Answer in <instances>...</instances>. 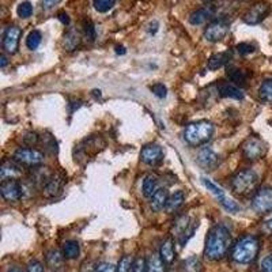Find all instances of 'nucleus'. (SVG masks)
<instances>
[{"label":"nucleus","instance_id":"a878e982","mask_svg":"<svg viewBox=\"0 0 272 272\" xmlns=\"http://www.w3.org/2000/svg\"><path fill=\"white\" fill-rule=\"evenodd\" d=\"M259 95L261 101L264 102H272V79H266L261 83L259 89Z\"/></svg>","mask_w":272,"mask_h":272},{"label":"nucleus","instance_id":"09e8293b","mask_svg":"<svg viewBox=\"0 0 272 272\" xmlns=\"http://www.w3.org/2000/svg\"><path fill=\"white\" fill-rule=\"evenodd\" d=\"M263 229H264V232L268 233V234H272V219L267 220L264 226H263Z\"/></svg>","mask_w":272,"mask_h":272},{"label":"nucleus","instance_id":"6e6552de","mask_svg":"<svg viewBox=\"0 0 272 272\" xmlns=\"http://www.w3.org/2000/svg\"><path fill=\"white\" fill-rule=\"evenodd\" d=\"M242 150L243 156L249 159V161H256V159H260L261 156L266 154V145L263 143V140H260L256 136H250L242 143Z\"/></svg>","mask_w":272,"mask_h":272},{"label":"nucleus","instance_id":"bb28decb","mask_svg":"<svg viewBox=\"0 0 272 272\" xmlns=\"http://www.w3.org/2000/svg\"><path fill=\"white\" fill-rule=\"evenodd\" d=\"M79 44V35L74 30H70L68 33L64 35V48L67 51H74Z\"/></svg>","mask_w":272,"mask_h":272},{"label":"nucleus","instance_id":"20e7f679","mask_svg":"<svg viewBox=\"0 0 272 272\" xmlns=\"http://www.w3.org/2000/svg\"><path fill=\"white\" fill-rule=\"evenodd\" d=\"M257 180L259 177L252 169H243L233 176L230 185L234 193H237L240 196H245L252 191H255Z\"/></svg>","mask_w":272,"mask_h":272},{"label":"nucleus","instance_id":"9d476101","mask_svg":"<svg viewBox=\"0 0 272 272\" xmlns=\"http://www.w3.org/2000/svg\"><path fill=\"white\" fill-rule=\"evenodd\" d=\"M140 159L142 162L149 166H156L163 161V150L161 146L151 143L146 145L140 151Z\"/></svg>","mask_w":272,"mask_h":272},{"label":"nucleus","instance_id":"ddd939ff","mask_svg":"<svg viewBox=\"0 0 272 272\" xmlns=\"http://www.w3.org/2000/svg\"><path fill=\"white\" fill-rule=\"evenodd\" d=\"M22 31L18 26H8L4 30V34H3V48L7 53L14 55L17 53L18 45H19V38H21Z\"/></svg>","mask_w":272,"mask_h":272},{"label":"nucleus","instance_id":"58836bf2","mask_svg":"<svg viewBox=\"0 0 272 272\" xmlns=\"http://www.w3.org/2000/svg\"><path fill=\"white\" fill-rule=\"evenodd\" d=\"M83 30H85V34L90 41H93L95 38V28L91 21H85L83 24Z\"/></svg>","mask_w":272,"mask_h":272},{"label":"nucleus","instance_id":"6ab92c4d","mask_svg":"<svg viewBox=\"0 0 272 272\" xmlns=\"http://www.w3.org/2000/svg\"><path fill=\"white\" fill-rule=\"evenodd\" d=\"M232 58V53L229 52H219L212 55L211 58L209 59V63H207V68L211 71L218 70L220 67H223L226 63H229V60Z\"/></svg>","mask_w":272,"mask_h":272},{"label":"nucleus","instance_id":"864d4df0","mask_svg":"<svg viewBox=\"0 0 272 272\" xmlns=\"http://www.w3.org/2000/svg\"><path fill=\"white\" fill-rule=\"evenodd\" d=\"M203 1H206V3H210V1H212V0H203Z\"/></svg>","mask_w":272,"mask_h":272},{"label":"nucleus","instance_id":"cd10ccee","mask_svg":"<svg viewBox=\"0 0 272 272\" xmlns=\"http://www.w3.org/2000/svg\"><path fill=\"white\" fill-rule=\"evenodd\" d=\"M182 271L184 272H202V264L200 260L196 256H191L188 257L184 264H182Z\"/></svg>","mask_w":272,"mask_h":272},{"label":"nucleus","instance_id":"c03bdc74","mask_svg":"<svg viewBox=\"0 0 272 272\" xmlns=\"http://www.w3.org/2000/svg\"><path fill=\"white\" fill-rule=\"evenodd\" d=\"M28 272H44V267L40 261L33 260L30 261L29 266H28Z\"/></svg>","mask_w":272,"mask_h":272},{"label":"nucleus","instance_id":"e433bc0d","mask_svg":"<svg viewBox=\"0 0 272 272\" xmlns=\"http://www.w3.org/2000/svg\"><path fill=\"white\" fill-rule=\"evenodd\" d=\"M152 94L158 97V98H165L166 97V93H168V90H166V86L163 85V83H155V85H152L150 87Z\"/></svg>","mask_w":272,"mask_h":272},{"label":"nucleus","instance_id":"37998d69","mask_svg":"<svg viewBox=\"0 0 272 272\" xmlns=\"http://www.w3.org/2000/svg\"><path fill=\"white\" fill-rule=\"evenodd\" d=\"M261 270L263 272H272V255L267 256L261 261Z\"/></svg>","mask_w":272,"mask_h":272},{"label":"nucleus","instance_id":"dca6fc26","mask_svg":"<svg viewBox=\"0 0 272 272\" xmlns=\"http://www.w3.org/2000/svg\"><path fill=\"white\" fill-rule=\"evenodd\" d=\"M218 93L220 97L223 98H233V99H242L243 98V91L233 83H227L223 82L218 86Z\"/></svg>","mask_w":272,"mask_h":272},{"label":"nucleus","instance_id":"79ce46f5","mask_svg":"<svg viewBox=\"0 0 272 272\" xmlns=\"http://www.w3.org/2000/svg\"><path fill=\"white\" fill-rule=\"evenodd\" d=\"M37 140H38V136H37V133L34 132H28L24 136V143L28 146H33L37 143Z\"/></svg>","mask_w":272,"mask_h":272},{"label":"nucleus","instance_id":"4c0bfd02","mask_svg":"<svg viewBox=\"0 0 272 272\" xmlns=\"http://www.w3.org/2000/svg\"><path fill=\"white\" fill-rule=\"evenodd\" d=\"M131 272H147V261L142 257H138L136 260H133Z\"/></svg>","mask_w":272,"mask_h":272},{"label":"nucleus","instance_id":"c85d7f7f","mask_svg":"<svg viewBox=\"0 0 272 272\" xmlns=\"http://www.w3.org/2000/svg\"><path fill=\"white\" fill-rule=\"evenodd\" d=\"M41 41H42V35L38 30H33L30 31L28 38H26V47L29 48L30 51H34L37 48L40 47Z\"/></svg>","mask_w":272,"mask_h":272},{"label":"nucleus","instance_id":"c756f323","mask_svg":"<svg viewBox=\"0 0 272 272\" xmlns=\"http://www.w3.org/2000/svg\"><path fill=\"white\" fill-rule=\"evenodd\" d=\"M63 257L59 250H51L47 253V263L51 268H59L63 263Z\"/></svg>","mask_w":272,"mask_h":272},{"label":"nucleus","instance_id":"de8ad7c7","mask_svg":"<svg viewBox=\"0 0 272 272\" xmlns=\"http://www.w3.org/2000/svg\"><path fill=\"white\" fill-rule=\"evenodd\" d=\"M158 26H159V25H158L156 21L151 22V24L149 25V33H150V34H155L156 31H158Z\"/></svg>","mask_w":272,"mask_h":272},{"label":"nucleus","instance_id":"b1692460","mask_svg":"<svg viewBox=\"0 0 272 272\" xmlns=\"http://www.w3.org/2000/svg\"><path fill=\"white\" fill-rule=\"evenodd\" d=\"M147 272H165V261L161 255L152 253L147 259Z\"/></svg>","mask_w":272,"mask_h":272},{"label":"nucleus","instance_id":"7ed1b4c3","mask_svg":"<svg viewBox=\"0 0 272 272\" xmlns=\"http://www.w3.org/2000/svg\"><path fill=\"white\" fill-rule=\"evenodd\" d=\"M212 135H214V125L212 122L207 120L191 122L184 129V140L193 147L206 145L212 138Z\"/></svg>","mask_w":272,"mask_h":272},{"label":"nucleus","instance_id":"5701e85b","mask_svg":"<svg viewBox=\"0 0 272 272\" xmlns=\"http://www.w3.org/2000/svg\"><path fill=\"white\" fill-rule=\"evenodd\" d=\"M184 202H185V195H184V192L182 191L174 192L172 196H169L168 204H166V210H168V212H174V211H177V210L184 204Z\"/></svg>","mask_w":272,"mask_h":272},{"label":"nucleus","instance_id":"39448f33","mask_svg":"<svg viewBox=\"0 0 272 272\" xmlns=\"http://www.w3.org/2000/svg\"><path fill=\"white\" fill-rule=\"evenodd\" d=\"M203 185L207 188V191H210L212 195L215 196V199L219 202V204L226 210V211H229V212H238L240 211V206H238L237 203L234 202L233 199L226 196L225 191L218 186L216 184H214L211 180L209 179H202Z\"/></svg>","mask_w":272,"mask_h":272},{"label":"nucleus","instance_id":"f704fd0d","mask_svg":"<svg viewBox=\"0 0 272 272\" xmlns=\"http://www.w3.org/2000/svg\"><path fill=\"white\" fill-rule=\"evenodd\" d=\"M17 12L19 18H29L31 14H33V6H31V3L30 1H22L17 8Z\"/></svg>","mask_w":272,"mask_h":272},{"label":"nucleus","instance_id":"f257e3e1","mask_svg":"<svg viewBox=\"0 0 272 272\" xmlns=\"http://www.w3.org/2000/svg\"><path fill=\"white\" fill-rule=\"evenodd\" d=\"M232 243V236L229 229L223 225H215L210 229L206 238L204 255L211 261L223 259Z\"/></svg>","mask_w":272,"mask_h":272},{"label":"nucleus","instance_id":"393cba45","mask_svg":"<svg viewBox=\"0 0 272 272\" xmlns=\"http://www.w3.org/2000/svg\"><path fill=\"white\" fill-rule=\"evenodd\" d=\"M81 253V248H79V243L76 241H65L63 245V256L68 260H74L78 259Z\"/></svg>","mask_w":272,"mask_h":272},{"label":"nucleus","instance_id":"c9c22d12","mask_svg":"<svg viewBox=\"0 0 272 272\" xmlns=\"http://www.w3.org/2000/svg\"><path fill=\"white\" fill-rule=\"evenodd\" d=\"M133 260L129 256H124L121 257V260L119 261V266H117V272H131L132 270Z\"/></svg>","mask_w":272,"mask_h":272},{"label":"nucleus","instance_id":"2f4dec72","mask_svg":"<svg viewBox=\"0 0 272 272\" xmlns=\"http://www.w3.org/2000/svg\"><path fill=\"white\" fill-rule=\"evenodd\" d=\"M116 4V0H93L94 8L98 12H108Z\"/></svg>","mask_w":272,"mask_h":272},{"label":"nucleus","instance_id":"ea45409f","mask_svg":"<svg viewBox=\"0 0 272 272\" xmlns=\"http://www.w3.org/2000/svg\"><path fill=\"white\" fill-rule=\"evenodd\" d=\"M237 51L240 55H249V53L255 52V47L252 45V44H249V42H241V44H238L237 45Z\"/></svg>","mask_w":272,"mask_h":272},{"label":"nucleus","instance_id":"a18cd8bd","mask_svg":"<svg viewBox=\"0 0 272 272\" xmlns=\"http://www.w3.org/2000/svg\"><path fill=\"white\" fill-rule=\"evenodd\" d=\"M61 0H41V7L42 10H52L53 7L58 6Z\"/></svg>","mask_w":272,"mask_h":272},{"label":"nucleus","instance_id":"a211bd4d","mask_svg":"<svg viewBox=\"0 0 272 272\" xmlns=\"http://www.w3.org/2000/svg\"><path fill=\"white\" fill-rule=\"evenodd\" d=\"M61 186H63V179L60 176H52L51 180L48 181L45 186L42 188L44 192V196L53 197L58 195L59 192L61 191Z\"/></svg>","mask_w":272,"mask_h":272},{"label":"nucleus","instance_id":"2eb2a0df","mask_svg":"<svg viewBox=\"0 0 272 272\" xmlns=\"http://www.w3.org/2000/svg\"><path fill=\"white\" fill-rule=\"evenodd\" d=\"M22 176V168L21 163L17 161H4L0 168V179L3 180H17Z\"/></svg>","mask_w":272,"mask_h":272},{"label":"nucleus","instance_id":"a19ab883","mask_svg":"<svg viewBox=\"0 0 272 272\" xmlns=\"http://www.w3.org/2000/svg\"><path fill=\"white\" fill-rule=\"evenodd\" d=\"M94 272H117V267L110 264V263H101L97 266Z\"/></svg>","mask_w":272,"mask_h":272},{"label":"nucleus","instance_id":"4be33fe9","mask_svg":"<svg viewBox=\"0 0 272 272\" xmlns=\"http://www.w3.org/2000/svg\"><path fill=\"white\" fill-rule=\"evenodd\" d=\"M159 255H161L162 260L166 264H170L174 260V248L172 238H168V240L163 241L162 245H161V249H159Z\"/></svg>","mask_w":272,"mask_h":272},{"label":"nucleus","instance_id":"1a4fd4ad","mask_svg":"<svg viewBox=\"0 0 272 272\" xmlns=\"http://www.w3.org/2000/svg\"><path fill=\"white\" fill-rule=\"evenodd\" d=\"M14 161H17L21 165H26V166H35V165H40L44 161V155L42 152L34 149H18L14 152Z\"/></svg>","mask_w":272,"mask_h":272},{"label":"nucleus","instance_id":"f3484780","mask_svg":"<svg viewBox=\"0 0 272 272\" xmlns=\"http://www.w3.org/2000/svg\"><path fill=\"white\" fill-rule=\"evenodd\" d=\"M169 200L168 189L165 188H159L158 191L150 197V206L154 211H162L163 209H166V204Z\"/></svg>","mask_w":272,"mask_h":272},{"label":"nucleus","instance_id":"3c124183","mask_svg":"<svg viewBox=\"0 0 272 272\" xmlns=\"http://www.w3.org/2000/svg\"><path fill=\"white\" fill-rule=\"evenodd\" d=\"M6 272H24L21 268H18V267H10Z\"/></svg>","mask_w":272,"mask_h":272},{"label":"nucleus","instance_id":"aec40b11","mask_svg":"<svg viewBox=\"0 0 272 272\" xmlns=\"http://www.w3.org/2000/svg\"><path fill=\"white\" fill-rule=\"evenodd\" d=\"M211 17H212V10L210 7H203V8H199L196 11L192 12L191 17H189V24L193 26H199V25L207 22Z\"/></svg>","mask_w":272,"mask_h":272},{"label":"nucleus","instance_id":"4468645a","mask_svg":"<svg viewBox=\"0 0 272 272\" xmlns=\"http://www.w3.org/2000/svg\"><path fill=\"white\" fill-rule=\"evenodd\" d=\"M0 193L7 202H17L22 197V186L17 180H4L0 185Z\"/></svg>","mask_w":272,"mask_h":272},{"label":"nucleus","instance_id":"72a5a7b5","mask_svg":"<svg viewBox=\"0 0 272 272\" xmlns=\"http://www.w3.org/2000/svg\"><path fill=\"white\" fill-rule=\"evenodd\" d=\"M189 225L191 223H189V218L188 216H181V218H179V219L176 220V223H174V233H176V236L180 237L188 229Z\"/></svg>","mask_w":272,"mask_h":272},{"label":"nucleus","instance_id":"603ef678","mask_svg":"<svg viewBox=\"0 0 272 272\" xmlns=\"http://www.w3.org/2000/svg\"><path fill=\"white\" fill-rule=\"evenodd\" d=\"M116 53H117V55H124V53H125V48H124V47H116Z\"/></svg>","mask_w":272,"mask_h":272},{"label":"nucleus","instance_id":"473e14b6","mask_svg":"<svg viewBox=\"0 0 272 272\" xmlns=\"http://www.w3.org/2000/svg\"><path fill=\"white\" fill-rule=\"evenodd\" d=\"M197 226H199V223H197V220L196 222H192L191 225L188 226V229H186L185 232L182 233L181 236L179 237V242L181 246H184L186 242H188V240L193 236V233H195V230L197 229Z\"/></svg>","mask_w":272,"mask_h":272},{"label":"nucleus","instance_id":"f03ea898","mask_svg":"<svg viewBox=\"0 0 272 272\" xmlns=\"http://www.w3.org/2000/svg\"><path fill=\"white\" fill-rule=\"evenodd\" d=\"M260 242L255 236H243L233 245L232 259L238 264H249L259 255Z\"/></svg>","mask_w":272,"mask_h":272},{"label":"nucleus","instance_id":"49530a36","mask_svg":"<svg viewBox=\"0 0 272 272\" xmlns=\"http://www.w3.org/2000/svg\"><path fill=\"white\" fill-rule=\"evenodd\" d=\"M58 18H59V21H60L61 24L70 25V17H68V14H67V12L60 11L58 14Z\"/></svg>","mask_w":272,"mask_h":272},{"label":"nucleus","instance_id":"8fccbe9b","mask_svg":"<svg viewBox=\"0 0 272 272\" xmlns=\"http://www.w3.org/2000/svg\"><path fill=\"white\" fill-rule=\"evenodd\" d=\"M0 60H1V64H0V65H1V68H4V67L7 65L6 56H4V55H1V56H0Z\"/></svg>","mask_w":272,"mask_h":272},{"label":"nucleus","instance_id":"9b49d317","mask_svg":"<svg viewBox=\"0 0 272 272\" xmlns=\"http://www.w3.org/2000/svg\"><path fill=\"white\" fill-rule=\"evenodd\" d=\"M196 161L199 166H202L204 170H214L219 166V155L210 147H203L197 152Z\"/></svg>","mask_w":272,"mask_h":272},{"label":"nucleus","instance_id":"f8f14e48","mask_svg":"<svg viewBox=\"0 0 272 272\" xmlns=\"http://www.w3.org/2000/svg\"><path fill=\"white\" fill-rule=\"evenodd\" d=\"M270 12V6L260 1V3H256L255 6L250 7L248 11L243 14V22L248 25H259L268 15Z\"/></svg>","mask_w":272,"mask_h":272},{"label":"nucleus","instance_id":"412c9836","mask_svg":"<svg viewBox=\"0 0 272 272\" xmlns=\"http://www.w3.org/2000/svg\"><path fill=\"white\" fill-rule=\"evenodd\" d=\"M158 177L154 174H149L146 176L142 184V192L146 197H151L156 191H158Z\"/></svg>","mask_w":272,"mask_h":272},{"label":"nucleus","instance_id":"7c9ffc66","mask_svg":"<svg viewBox=\"0 0 272 272\" xmlns=\"http://www.w3.org/2000/svg\"><path fill=\"white\" fill-rule=\"evenodd\" d=\"M227 78L236 83V85H243L246 81V74L242 70H237V68H232L227 71Z\"/></svg>","mask_w":272,"mask_h":272},{"label":"nucleus","instance_id":"0eeeda50","mask_svg":"<svg viewBox=\"0 0 272 272\" xmlns=\"http://www.w3.org/2000/svg\"><path fill=\"white\" fill-rule=\"evenodd\" d=\"M230 30V22L227 19H216L204 30V38L210 42H218L223 40Z\"/></svg>","mask_w":272,"mask_h":272},{"label":"nucleus","instance_id":"423d86ee","mask_svg":"<svg viewBox=\"0 0 272 272\" xmlns=\"http://www.w3.org/2000/svg\"><path fill=\"white\" fill-rule=\"evenodd\" d=\"M252 209L257 214H267L272 211V188L271 186H263L256 192L252 199Z\"/></svg>","mask_w":272,"mask_h":272}]
</instances>
